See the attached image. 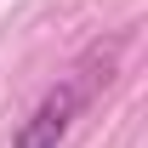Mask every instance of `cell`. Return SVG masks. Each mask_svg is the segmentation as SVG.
<instances>
[{
	"mask_svg": "<svg viewBox=\"0 0 148 148\" xmlns=\"http://www.w3.org/2000/svg\"><path fill=\"white\" fill-rule=\"evenodd\" d=\"M91 86L97 80H57L51 91L34 103V114L12 131V148H57L69 137V125L80 120V108L91 103Z\"/></svg>",
	"mask_w": 148,
	"mask_h": 148,
	"instance_id": "obj_1",
	"label": "cell"
}]
</instances>
